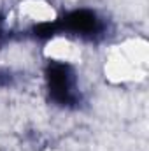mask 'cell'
Masks as SVG:
<instances>
[{"instance_id": "obj_1", "label": "cell", "mask_w": 149, "mask_h": 151, "mask_svg": "<svg viewBox=\"0 0 149 151\" xmlns=\"http://www.w3.org/2000/svg\"><path fill=\"white\" fill-rule=\"evenodd\" d=\"M44 86L47 100L58 109L75 111L84 102L79 72L70 62L49 60L44 67Z\"/></svg>"}, {"instance_id": "obj_4", "label": "cell", "mask_w": 149, "mask_h": 151, "mask_svg": "<svg viewBox=\"0 0 149 151\" xmlns=\"http://www.w3.org/2000/svg\"><path fill=\"white\" fill-rule=\"evenodd\" d=\"M9 40H11V30H9V25H7L5 16L0 12V46L7 44Z\"/></svg>"}, {"instance_id": "obj_2", "label": "cell", "mask_w": 149, "mask_h": 151, "mask_svg": "<svg viewBox=\"0 0 149 151\" xmlns=\"http://www.w3.org/2000/svg\"><path fill=\"white\" fill-rule=\"evenodd\" d=\"M56 37L67 35L88 44H98L109 34V19L91 7H75L54 18Z\"/></svg>"}, {"instance_id": "obj_3", "label": "cell", "mask_w": 149, "mask_h": 151, "mask_svg": "<svg viewBox=\"0 0 149 151\" xmlns=\"http://www.w3.org/2000/svg\"><path fill=\"white\" fill-rule=\"evenodd\" d=\"M18 84V74L12 69L0 67V90H11Z\"/></svg>"}]
</instances>
